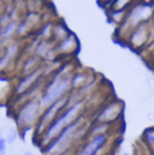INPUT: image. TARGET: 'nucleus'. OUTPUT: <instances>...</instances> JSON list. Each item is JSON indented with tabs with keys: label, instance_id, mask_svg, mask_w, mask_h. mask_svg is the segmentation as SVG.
Here are the masks:
<instances>
[{
	"label": "nucleus",
	"instance_id": "obj_17",
	"mask_svg": "<svg viewBox=\"0 0 154 155\" xmlns=\"http://www.w3.org/2000/svg\"><path fill=\"white\" fill-rule=\"evenodd\" d=\"M24 155H35V154H34V153H32V152H25Z\"/></svg>",
	"mask_w": 154,
	"mask_h": 155
},
{
	"label": "nucleus",
	"instance_id": "obj_8",
	"mask_svg": "<svg viewBox=\"0 0 154 155\" xmlns=\"http://www.w3.org/2000/svg\"><path fill=\"white\" fill-rule=\"evenodd\" d=\"M107 140H109V136L106 134L90 137V140L81 148L79 153L77 155H99L102 152Z\"/></svg>",
	"mask_w": 154,
	"mask_h": 155
},
{
	"label": "nucleus",
	"instance_id": "obj_6",
	"mask_svg": "<svg viewBox=\"0 0 154 155\" xmlns=\"http://www.w3.org/2000/svg\"><path fill=\"white\" fill-rule=\"evenodd\" d=\"M151 34V22H143L139 24L129 35V43L134 48H141L146 45Z\"/></svg>",
	"mask_w": 154,
	"mask_h": 155
},
{
	"label": "nucleus",
	"instance_id": "obj_7",
	"mask_svg": "<svg viewBox=\"0 0 154 155\" xmlns=\"http://www.w3.org/2000/svg\"><path fill=\"white\" fill-rule=\"evenodd\" d=\"M123 111V105L120 101H112L109 102L106 106L102 107V110L99 112L96 116V121L98 123H104V124H111L118 119V117L122 114Z\"/></svg>",
	"mask_w": 154,
	"mask_h": 155
},
{
	"label": "nucleus",
	"instance_id": "obj_18",
	"mask_svg": "<svg viewBox=\"0 0 154 155\" xmlns=\"http://www.w3.org/2000/svg\"><path fill=\"white\" fill-rule=\"evenodd\" d=\"M0 138H2V130H1V126H0Z\"/></svg>",
	"mask_w": 154,
	"mask_h": 155
},
{
	"label": "nucleus",
	"instance_id": "obj_15",
	"mask_svg": "<svg viewBox=\"0 0 154 155\" xmlns=\"http://www.w3.org/2000/svg\"><path fill=\"white\" fill-rule=\"evenodd\" d=\"M17 138H18V131L17 130H10L7 136H6V142L8 144H12L17 141Z\"/></svg>",
	"mask_w": 154,
	"mask_h": 155
},
{
	"label": "nucleus",
	"instance_id": "obj_1",
	"mask_svg": "<svg viewBox=\"0 0 154 155\" xmlns=\"http://www.w3.org/2000/svg\"><path fill=\"white\" fill-rule=\"evenodd\" d=\"M84 104H85V99H81L78 101H75L74 104H71L69 107H66L52 121V124L47 127V130L42 134V136L40 137V144L42 147H47L60 135V132L66 126L76 121L81 117V112L83 111Z\"/></svg>",
	"mask_w": 154,
	"mask_h": 155
},
{
	"label": "nucleus",
	"instance_id": "obj_12",
	"mask_svg": "<svg viewBox=\"0 0 154 155\" xmlns=\"http://www.w3.org/2000/svg\"><path fill=\"white\" fill-rule=\"evenodd\" d=\"M54 49L51 47L49 41L42 40V41H38V46L35 48V55L38 58H48V54L52 53Z\"/></svg>",
	"mask_w": 154,
	"mask_h": 155
},
{
	"label": "nucleus",
	"instance_id": "obj_4",
	"mask_svg": "<svg viewBox=\"0 0 154 155\" xmlns=\"http://www.w3.org/2000/svg\"><path fill=\"white\" fill-rule=\"evenodd\" d=\"M42 106H41V102H40V99H30L29 101H27L22 107L21 110L18 111L17 113V123H18V126L21 127H30L33 126L34 124L38 123L40 118H41V113L42 112Z\"/></svg>",
	"mask_w": 154,
	"mask_h": 155
},
{
	"label": "nucleus",
	"instance_id": "obj_5",
	"mask_svg": "<svg viewBox=\"0 0 154 155\" xmlns=\"http://www.w3.org/2000/svg\"><path fill=\"white\" fill-rule=\"evenodd\" d=\"M69 106H70V97L65 96V97L55 101L54 104H52L46 110H43V113H42L38 123V126H36V134H38V137L42 136V134L47 130V127L52 124V121Z\"/></svg>",
	"mask_w": 154,
	"mask_h": 155
},
{
	"label": "nucleus",
	"instance_id": "obj_19",
	"mask_svg": "<svg viewBox=\"0 0 154 155\" xmlns=\"http://www.w3.org/2000/svg\"><path fill=\"white\" fill-rule=\"evenodd\" d=\"M123 155H130V154H123Z\"/></svg>",
	"mask_w": 154,
	"mask_h": 155
},
{
	"label": "nucleus",
	"instance_id": "obj_21",
	"mask_svg": "<svg viewBox=\"0 0 154 155\" xmlns=\"http://www.w3.org/2000/svg\"><path fill=\"white\" fill-rule=\"evenodd\" d=\"M106 155H107V154H106Z\"/></svg>",
	"mask_w": 154,
	"mask_h": 155
},
{
	"label": "nucleus",
	"instance_id": "obj_11",
	"mask_svg": "<svg viewBox=\"0 0 154 155\" xmlns=\"http://www.w3.org/2000/svg\"><path fill=\"white\" fill-rule=\"evenodd\" d=\"M90 83V79L85 72H77L71 77V88L76 90L79 88H84Z\"/></svg>",
	"mask_w": 154,
	"mask_h": 155
},
{
	"label": "nucleus",
	"instance_id": "obj_14",
	"mask_svg": "<svg viewBox=\"0 0 154 155\" xmlns=\"http://www.w3.org/2000/svg\"><path fill=\"white\" fill-rule=\"evenodd\" d=\"M143 138L146 141V143L149 146V148L154 152V127L148 129L145 131L143 134Z\"/></svg>",
	"mask_w": 154,
	"mask_h": 155
},
{
	"label": "nucleus",
	"instance_id": "obj_3",
	"mask_svg": "<svg viewBox=\"0 0 154 155\" xmlns=\"http://www.w3.org/2000/svg\"><path fill=\"white\" fill-rule=\"evenodd\" d=\"M153 5L146 2H139L132 6V8L128 12L125 21L120 24L122 29L125 31H132L139 24L143 22H148L153 13Z\"/></svg>",
	"mask_w": 154,
	"mask_h": 155
},
{
	"label": "nucleus",
	"instance_id": "obj_13",
	"mask_svg": "<svg viewBox=\"0 0 154 155\" xmlns=\"http://www.w3.org/2000/svg\"><path fill=\"white\" fill-rule=\"evenodd\" d=\"M17 28H18V23L16 21H11L7 25H5V27L1 28V30H0V38L4 40L10 38V35H12L15 31H17Z\"/></svg>",
	"mask_w": 154,
	"mask_h": 155
},
{
	"label": "nucleus",
	"instance_id": "obj_2",
	"mask_svg": "<svg viewBox=\"0 0 154 155\" xmlns=\"http://www.w3.org/2000/svg\"><path fill=\"white\" fill-rule=\"evenodd\" d=\"M63 69L64 68H60L54 74V76L48 81V83L43 89V93L40 97V102L43 110L49 107L55 101L65 97L66 94L72 89L71 77L68 76V74Z\"/></svg>",
	"mask_w": 154,
	"mask_h": 155
},
{
	"label": "nucleus",
	"instance_id": "obj_9",
	"mask_svg": "<svg viewBox=\"0 0 154 155\" xmlns=\"http://www.w3.org/2000/svg\"><path fill=\"white\" fill-rule=\"evenodd\" d=\"M42 75H43V69H41V68H38L35 71L25 75L22 79H19V82L16 87V93L22 95V94L27 93L28 90H30L33 87H35L38 84V78L41 79Z\"/></svg>",
	"mask_w": 154,
	"mask_h": 155
},
{
	"label": "nucleus",
	"instance_id": "obj_20",
	"mask_svg": "<svg viewBox=\"0 0 154 155\" xmlns=\"http://www.w3.org/2000/svg\"><path fill=\"white\" fill-rule=\"evenodd\" d=\"M0 155H4V154H0Z\"/></svg>",
	"mask_w": 154,
	"mask_h": 155
},
{
	"label": "nucleus",
	"instance_id": "obj_16",
	"mask_svg": "<svg viewBox=\"0 0 154 155\" xmlns=\"http://www.w3.org/2000/svg\"><path fill=\"white\" fill-rule=\"evenodd\" d=\"M6 144H7V142H6V138H0V154H5V152H6Z\"/></svg>",
	"mask_w": 154,
	"mask_h": 155
},
{
	"label": "nucleus",
	"instance_id": "obj_10",
	"mask_svg": "<svg viewBox=\"0 0 154 155\" xmlns=\"http://www.w3.org/2000/svg\"><path fill=\"white\" fill-rule=\"evenodd\" d=\"M76 46H77V40L75 38V35L74 34H70L66 39H64L63 41H60L58 43L57 52H65V53H68V52L74 51L76 48Z\"/></svg>",
	"mask_w": 154,
	"mask_h": 155
}]
</instances>
